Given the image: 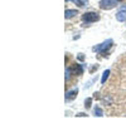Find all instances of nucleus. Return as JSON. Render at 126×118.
<instances>
[{
    "mask_svg": "<svg viewBox=\"0 0 126 118\" xmlns=\"http://www.w3.org/2000/svg\"><path fill=\"white\" fill-rule=\"evenodd\" d=\"M121 1H122V0H100L98 6L102 10H111L116 5H119Z\"/></svg>",
    "mask_w": 126,
    "mask_h": 118,
    "instance_id": "obj_1",
    "label": "nucleus"
},
{
    "mask_svg": "<svg viewBox=\"0 0 126 118\" xmlns=\"http://www.w3.org/2000/svg\"><path fill=\"white\" fill-rule=\"evenodd\" d=\"M112 43H113L112 39H107L106 41H103L102 44L93 47L92 50H93V52H97V53H102V54H103V53H106V50H109V49L112 47Z\"/></svg>",
    "mask_w": 126,
    "mask_h": 118,
    "instance_id": "obj_2",
    "label": "nucleus"
},
{
    "mask_svg": "<svg viewBox=\"0 0 126 118\" xmlns=\"http://www.w3.org/2000/svg\"><path fill=\"white\" fill-rule=\"evenodd\" d=\"M82 20L85 23H94V21L100 20V15L98 13H94V12H87L82 15Z\"/></svg>",
    "mask_w": 126,
    "mask_h": 118,
    "instance_id": "obj_3",
    "label": "nucleus"
},
{
    "mask_svg": "<svg viewBox=\"0 0 126 118\" xmlns=\"http://www.w3.org/2000/svg\"><path fill=\"white\" fill-rule=\"evenodd\" d=\"M68 69L71 70V73L73 74V76H81V74H83V67L81 66V64H78V63L71 64V67Z\"/></svg>",
    "mask_w": 126,
    "mask_h": 118,
    "instance_id": "obj_4",
    "label": "nucleus"
},
{
    "mask_svg": "<svg viewBox=\"0 0 126 118\" xmlns=\"http://www.w3.org/2000/svg\"><path fill=\"white\" fill-rule=\"evenodd\" d=\"M116 19L119 21H126V5H124L116 14Z\"/></svg>",
    "mask_w": 126,
    "mask_h": 118,
    "instance_id": "obj_5",
    "label": "nucleus"
},
{
    "mask_svg": "<svg viewBox=\"0 0 126 118\" xmlns=\"http://www.w3.org/2000/svg\"><path fill=\"white\" fill-rule=\"evenodd\" d=\"M77 93H78V89H77V88H76V89H73V91L67 92V94H66V102H71V101H73V99L77 97Z\"/></svg>",
    "mask_w": 126,
    "mask_h": 118,
    "instance_id": "obj_6",
    "label": "nucleus"
},
{
    "mask_svg": "<svg viewBox=\"0 0 126 118\" xmlns=\"http://www.w3.org/2000/svg\"><path fill=\"white\" fill-rule=\"evenodd\" d=\"M78 14V12L76 9H67L66 12H64V18L66 19H71V18H73V16H76Z\"/></svg>",
    "mask_w": 126,
    "mask_h": 118,
    "instance_id": "obj_7",
    "label": "nucleus"
},
{
    "mask_svg": "<svg viewBox=\"0 0 126 118\" xmlns=\"http://www.w3.org/2000/svg\"><path fill=\"white\" fill-rule=\"evenodd\" d=\"M71 1H73L78 8H82V6H86L88 4V0H71Z\"/></svg>",
    "mask_w": 126,
    "mask_h": 118,
    "instance_id": "obj_8",
    "label": "nucleus"
},
{
    "mask_svg": "<svg viewBox=\"0 0 126 118\" xmlns=\"http://www.w3.org/2000/svg\"><path fill=\"white\" fill-rule=\"evenodd\" d=\"M109 76H110V70H105L103 74H102V78H101V84L106 83V79L109 78Z\"/></svg>",
    "mask_w": 126,
    "mask_h": 118,
    "instance_id": "obj_9",
    "label": "nucleus"
},
{
    "mask_svg": "<svg viewBox=\"0 0 126 118\" xmlns=\"http://www.w3.org/2000/svg\"><path fill=\"white\" fill-rule=\"evenodd\" d=\"M93 113H94V116H97V117H102V116H103V112H102V109L100 108L98 105H96V107H94Z\"/></svg>",
    "mask_w": 126,
    "mask_h": 118,
    "instance_id": "obj_10",
    "label": "nucleus"
},
{
    "mask_svg": "<svg viewBox=\"0 0 126 118\" xmlns=\"http://www.w3.org/2000/svg\"><path fill=\"white\" fill-rule=\"evenodd\" d=\"M91 103H92V98H87L86 101H85V107L88 109V108H91Z\"/></svg>",
    "mask_w": 126,
    "mask_h": 118,
    "instance_id": "obj_11",
    "label": "nucleus"
},
{
    "mask_svg": "<svg viewBox=\"0 0 126 118\" xmlns=\"http://www.w3.org/2000/svg\"><path fill=\"white\" fill-rule=\"evenodd\" d=\"M97 69H98V66H97V64H96V66H93V67H92V68L90 69V73H93L94 70H97Z\"/></svg>",
    "mask_w": 126,
    "mask_h": 118,
    "instance_id": "obj_12",
    "label": "nucleus"
},
{
    "mask_svg": "<svg viewBox=\"0 0 126 118\" xmlns=\"http://www.w3.org/2000/svg\"><path fill=\"white\" fill-rule=\"evenodd\" d=\"M93 98H94V99H100V93H98V92H97V93H94Z\"/></svg>",
    "mask_w": 126,
    "mask_h": 118,
    "instance_id": "obj_13",
    "label": "nucleus"
},
{
    "mask_svg": "<svg viewBox=\"0 0 126 118\" xmlns=\"http://www.w3.org/2000/svg\"><path fill=\"white\" fill-rule=\"evenodd\" d=\"M86 116H87V114H85V113H78V114H77V117H86Z\"/></svg>",
    "mask_w": 126,
    "mask_h": 118,
    "instance_id": "obj_14",
    "label": "nucleus"
},
{
    "mask_svg": "<svg viewBox=\"0 0 126 118\" xmlns=\"http://www.w3.org/2000/svg\"><path fill=\"white\" fill-rule=\"evenodd\" d=\"M78 59L79 60H83V55H78Z\"/></svg>",
    "mask_w": 126,
    "mask_h": 118,
    "instance_id": "obj_15",
    "label": "nucleus"
}]
</instances>
